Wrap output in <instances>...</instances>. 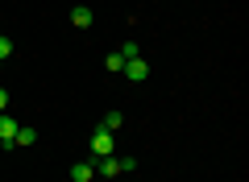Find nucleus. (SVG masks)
I'll list each match as a JSON object with an SVG mask.
<instances>
[{
  "label": "nucleus",
  "instance_id": "obj_1",
  "mask_svg": "<svg viewBox=\"0 0 249 182\" xmlns=\"http://www.w3.org/2000/svg\"><path fill=\"white\" fill-rule=\"evenodd\" d=\"M121 75L129 79V83H145V79H150V62H145V58H124Z\"/></svg>",
  "mask_w": 249,
  "mask_h": 182
},
{
  "label": "nucleus",
  "instance_id": "obj_2",
  "mask_svg": "<svg viewBox=\"0 0 249 182\" xmlns=\"http://www.w3.org/2000/svg\"><path fill=\"white\" fill-rule=\"evenodd\" d=\"M91 153H96V157H108V153H112V132H108V129H96V132H91Z\"/></svg>",
  "mask_w": 249,
  "mask_h": 182
},
{
  "label": "nucleus",
  "instance_id": "obj_3",
  "mask_svg": "<svg viewBox=\"0 0 249 182\" xmlns=\"http://www.w3.org/2000/svg\"><path fill=\"white\" fill-rule=\"evenodd\" d=\"M91 165H96V174H104V178H112V174H121V157H112V153H108V157H96Z\"/></svg>",
  "mask_w": 249,
  "mask_h": 182
},
{
  "label": "nucleus",
  "instance_id": "obj_4",
  "mask_svg": "<svg viewBox=\"0 0 249 182\" xmlns=\"http://www.w3.org/2000/svg\"><path fill=\"white\" fill-rule=\"evenodd\" d=\"M13 137H17V120H13L9 112H0V141H4V145H13Z\"/></svg>",
  "mask_w": 249,
  "mask_h": 182
},
{
  "label": "nucleus",
  "instance_id": "obj_5",
  "mask_svg": "<svg viewBox=\"0 0 249 182\" xmlns=\"http://www.w3.org/2000/svg\"><path fill=\"white\" fill-rule=\"evenodd\" d=\"M71 178L75 182H91V178H96V165H91V162H75L71 165Z\"/></svg>",
  "mask_w": 249,
  "mask_h": 182
},
{
  "label": "nucleus",
  "instance_id": "obj_6",
  "mask_svg": "<svg viewBox=\"0 0 249 182\" xmlns=\"http://www.w3.org/2000/svg\"><path fill=\"white\" fill-rule=\"evenodd\" d=\"M71 25H79V29L91 25V9H88V4H75V9H71Z\"/></svg>",
  "mask_w": 249,
  "mask_h": 182
},
{
  "label": "nucleus",
  "instance_id": "obj_7",
  "mask_svg": "<svg viewBox=\"0 0 249 182\" xmlns=\"http://www.w3.org/2000/svg\"><path fill=\"white\" fill-rule=\"evenodd\" d=\"M37 141V132L29 129V124H17V137H13V145H34Z\"/></svg>",
  "mask_w": 249,
  "mask_h": 182
},
{
  "label": "nucleus",
  "instance_id": "obj_8",
  "mask_svg": "<svg viewBox=\"0 0 249 182\" xmlns=\"http://www.w3.org/2000/svg\"><path fill=\"white\" fill-rule=\"evenodd\" d=\"M121 124H124V116H121V112H116V108H112V112L104 116V124H100V129H108V132H116V129H121Z\"/></svg>",
  "mask_w": 249,
  "mask_h": 182
},
{
  "label": "nucleus",
  "instance_id": "obj_9",
  "mask_svg": "<svg viewBox=\"0 0 249 182\" xmlns=\"http://www.w3.org/2000/svg\"><path fill=\"white\" fill-rule=\"evenodd\" d=\"M121 58H142V46H137V42H124L121 46Z\"/></svg>",
  "mask_w": 249,
  "mask_h": 182
},
{
  "label": "nucleus",
  "instance_id": "obj_10",
  "mask_svg": "<svg viewBox=\"0 0 249 182\" xmlns=\"http://www.w3.org/2000/svg\"><path fill=\"white\" fill-rule=\"evenodd\" d=\"M104 66H108V70H112V75H116V70L124 66V58H121V54H108V58H104Z\"/></svg>",
  "mask_w": 249,
  "mask_h": 182
},
{
  "label": "nucleus",
  "instance_id": "obj_11",
  "mask_svg": "<svg viewBox=\"0 0 249 182\" xmlns=\"http://www.w3.org/2000/svg\"><path fill=\"white\" fill-rule=\"evenodd\" d=\"M9 54H13V42H9V37H0V62L9 58Z\"/></svg>",
  "mask_w": 249,
  "mask_h": 182
},
{
  "label": "nucleus",
  "instance_id": "obj_12",
  "mask_svg": "<svg viewBox=\"0 0 249 182\" xmlns=\"http://www.w3.org/2000/svg\"><path fill=\"white\" fill-rule=\"evenodd\" d=\"M9 108V87H0V112Z\"/></svg>",
  "mask_w": 249,
  "mask_h": 182
}]
</instances>
